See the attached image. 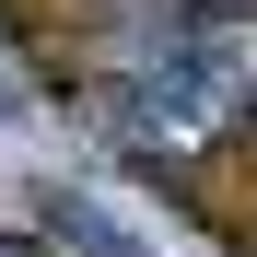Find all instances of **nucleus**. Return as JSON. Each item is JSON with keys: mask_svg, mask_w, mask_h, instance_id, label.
I'll return each instance as SVG.
<instances>
[{"mask_svg": "<svg viewBox=\"0 0 257 257\" xmlns=\"http://www.w3.org/2000/svg\"><path fill=\"white\" fill-rule=\"evenodd\" d=\"M257 105V0H187L152 12L117 59V128L141 152H199Z\"/></svg>", "mask_w": 257, "mask_h": 257, "instance_id": "1", "label": "nucleus"}, {"mask_svg": "<svg viewBox=\"0 0 257 257\" xmlns=\"http://www.w3.org/2000/svg\"><path fill=\"white\" fill-rule=\"evenodd\" d=\"M152 12H164V0H152Z\"/></svg>", "mask_w": 257, "mask_h": 257, "instance_id": "2", "label": "nucleus"}]
</instances>
